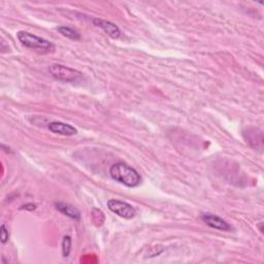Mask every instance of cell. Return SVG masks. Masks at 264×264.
<instances>
[{"mask_svg":"<svg viewBox=\"0 0 264 264\" xmlns=\"http://www.w3.org/2000/svg\"><path fill=\"white\" fill-rule=\"evenodd\" d=\"M107 208L109 211L124 219H132L137 214L136 209L131 205L118 200H109L107 202Z\"/></svg>","mask_w":264,"mask_h":264,"instance_id":"277c9868","label":"cell"},{"mask_svg":"<svg viewBox=\"0 0 264 264\" xmlns=\"http://www.w3.org/2000/svg\"><path fill=\"white\" fill-rule=\"evenodd\" d=\"M48 129L53 134L63 137H73L78 134L77 128L63 122H51L48 125Z\"/></svg>","mask_w":264,"mask_h":264,"instance_id":"8992f818","label":"cell"},{"mask_svg":"<svg viewBox=\"0 0 264 264\" xmlns=\"http://www.w3.org/2000/svg\"><path fill=\"white\" fill-rule=\"evenodd\" d=\"M17 37L22 45L25 46L26 48L38 50L42 52H50L54 50V45L42 37H39L35 34H32L27 31H19L17 33Z\"/></svg>","mask_w":264,"mask_h":264,"instance_id":"7a4b0ae2","label":"cell"},{"mask_svg":"<svg viewBox=\"0 0 264 264\" xmlns=\"http://www.w3.org/2000/svg\"><path fill=\"white\" fill-rule=\"evenodd\" d=\"M57 30L65 37L68 38H71V39H74V40H79L81 39V35L78 31L74 30L73 28H70V27H66V26H60L57 28Z\"/></svg>","mask_w":264,"mask_h":264,"instance_id":"9c48e42d","label":"cell"},{"mask_svg":"<svg viewBox=\"0 0 264 264\" xmlns=\"http://www.w3.org/2000/svg\"><path fill=\"white\" fill-rule=\"evenodd\" d=\"M203 221L210 227L221 230V231H229L231 230V226L223 220L221 217L213 215V214H204L202 216Z\"/></svg>","mask_w":264,"mask_h":264,"instance_id":"5b68a950","label":"cell"},{"mask_svg":"<svg viewBox=\"0 0 264 264\" xmlns=\"http://www.w3.org/2000/svg\"><path fill=\"white\" fill-rule=\"evenodd\" d=\"M72 251V237L65 235L62 240V254L64 258H68Z\"/></svg>","mask_w":264,"mask_h":264,"instance_id":"30bf717a","label":"cell"},{"mask_svg":"<svg viewBox=\"0 0 264 264\" xmlns=\"http://www.w3.org/2000/svg\"><path fill=\"white\" fill-rule=\"evenodd\" d=\"M109 174L113 180L129 188L138 187L142 182L141 174L135 168L123 162L114 164L109 169Z\"/></svg>","mask_w":264,"mask_h":264,"instance_id":"6da1fadb","label":"cell"},{"mask_svg":"<svg viewBox=\"0 0 264 264\" xmlns=\"http://www.w3.org/2000/svg\"><path fill=\"white\" fill-rule=\"evenodd\" d=\"M55 206H56V209L63 215L68 216L74 220H77V221H79V220L81 219V213L76 207L69 205V204H64V203H58Z\"/></svg>","mask_w":264,"mask_h":264,"instance_id":"ba28073f","label":"cell"},{"mask_svg":"<svg viewBox=\"0 0 264 264\" xmlns=\"http://www.w3.org/2000/svg\"><path fill=\"white\" fill-rule=\"evenodd\" d=\"M49 73L55 80L64 83H74L79 81L83 77V74L81 72L68 68V66L62 64L50 65Z\"/></svg>","mask_w":264,"mask_h":264,"instance_id":"3957f363","label":"cell"},{"mask_svg":"<svg viewBox=\"0 0 264 264\" xmlns=\"http://www.w3.org/2000/svg\"><path fill=\"white\" fill-rule=\"evenodd\" d=\"M36 209V206L33 205V204H27V205H24L22 206L20 208V210H26V211H34Z\"/></svg>","mask_w":264,"mask_h":264,"instance_id":"7c38bea8","label":"cell"},{"mask_svg":"<svg viewBox=\"0 0 264 264\" xmlns=\"http://www.w3.org/2000/svg\"><path fill=\"white\" fill-rule=\"evenodd\" d=\"M93 24L101 28L107 35H109L114 39L119 38L121 35L120 28L115 23H113V22H109V21L102 20V19H94Z\"/></svg>","mask_w":264,"mask_h":264,"instance_id":"52a82bcc","label":"cell"},{"mask_svg":"<svg viewBox=\"0 0 264 264\" xmlns=\"http://www.w3.org/2000/svg\"><path fill=\"white\" fill-rule=\"evenodd\" d=\"M0 238H2V243L3 244H7L9 241L10 238V233H9V229L7 228V226L5 224H3L0 226Z\"/></svg>","mask_w":264,"mask_h":264,"instance_id":"8fae6325","label":"cell"}]
</instances>
